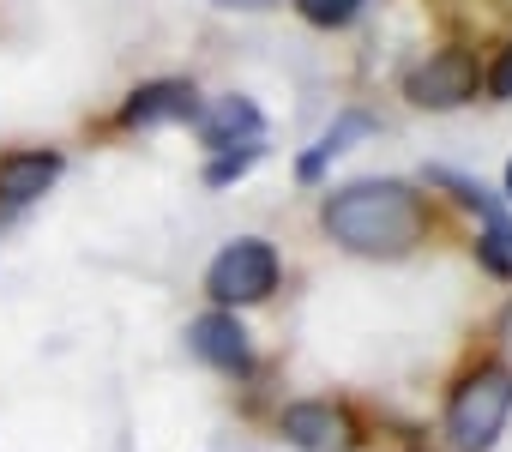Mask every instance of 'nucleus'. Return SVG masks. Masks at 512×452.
<instances>
[{
  "label": "nucleus",
  "instance_id": "3",
  "mask_svg": "<svg viewBox=\"0 0 512 452\" xmlns=\"http://www.w3.org/2000/svg\"><path fill=\"white\" fill-rule=\"evenodd\" d=\"M278 290V248L272 242H229L211 266H205V296L217 308H247V302H266Z\"/></svg>",
  "mask_w": 512,
  "mask_h": 452
},
{
  "label": "nucleus",
  "instance_id": "10",
  "mask_svg": "<svg viewBox=\"0 0 512 452\" xmlns=\"http://www.w3.org/2000/svg\"><path fill=\"white\" fill-rule=\"evenodd\" d=\"M362 133H374V121H368L362 109L338 115V121H332V133H326V139H320L302 163H296V175H302V181H320V175H326V163H332L338 151H350V139H362Z\"/></svg>",
  "mask_w": 512,
  "mask_h": 452
},
{
  "label": "nucleus",
  "instance_id": "9",
  "mask_svg": "<svg viewBox=\"0 0 512 452\" xmlns=\"http://www.w3.org/2000/svg\"><path fill=\"white\" fill-rule=\"evenodd\" d=\"M55 181H61V151H13V157H0V205L7 211L37 205Z\"/></svg>",
  "mask_w": 512,
  "mask_h": 452
},
{
  "label": "nucleus",
  "instance_id": "12",
  "mask_svg": "<svg viewBox=\"0 0 512 452\" xmlns=\"http://www.w3.org/2000/svg\"><path fill=\"white\" fill-rule=\"evenodd\" d=\"M296 13L320 31H344L356 13H362V0H296Z\"/></svg>",
  "mask_w": 512,
  "mask_h": 452
},
{
  "label": "nucleus",
  "instance_id": "14",
  "mask_svg": "<svg viewBox=\"0 0 512 452\" xmlns=\"http://www.w3.org/2000/svg\"><path fill=\"white\" fill-rule=\"evenodd\" d=\"M488 91H494V97H512V49H506V55H500V67L488 73Z\"/></svg>",
  "mask_w": 512,
  "mask_h": 452
},
{
  "label": "nucleus",
  "instance_id": "2",
  "mask_svg": "<svg viewBox=\"0 0 512 452\" xmlns=\"http://www.w3.org/2000/svg\"><path fill=\"white\" fill-rule=\"evenodd\" d=\"M506 416H512V368L482 362V368H470L458 380V392L446 404V434H452L458 452H488L500 440Z\"/></svg>",
  "mask_w": 512,
  "mask_h": 452
},
{
  "label": "nucleus",
  "instance_id": "4",
  "mask_svg": "<svg viewBox=\"0 0 512 452\" xmlns=\"http://www.w3.org/2000/svg\"><path fill=\"white\" fill-rule=\"evenodd\" d=\"M476 85H482L476 55H470V49H440V55H428V61L410 73L404 91H410L416 109H458V103L476 97Z\"/></svg>",
  "mask_w": 512,
  "mask_h": 452
},
{
  "label": "nucleus",
  "instance_id": "1",
  "mask_svg": "<svg viewBox=\"0 0 512 452\" xmlns=\"http://www.w3.org/2000/svg\"><path fill=\"white\" fill-rule=\"evenodd\" d=\"M326 236L368 260H404L416 242H428V199L410 181H350L320 211Z\"/></svg>",
  "mask_w": 512,
  "mask_h": 452
},
{
  "label": "nucleus",
  "instance_id": "11",
  "mask_svg": "<svg viewBox=\"0 0 512 452\" xmlns=\"http://www.w3.org/2000/svg\"><path fill=\"white\" fill-rule=\"evenodd\" d=\"M476 260H482L494 278H512V217H506V211H488V217H482Z\"/></svg>",
  "mask_w": 512,
  "mask_h": 452
},
{
  "label": "nucleus",
  "instance_id": "8",
  "mask_svg": "<svg viewBox=\"0 0 512 452\" xmlns=\"http://www.w3.org/2000/svg\"><path fill=\"white\" fill-rule=\"evenodd\" d=\"M199 145L205 151H235V145H253L266 133V115L253 109L247 97H217V103H199Z\"/></svg>",
  "mask_w": 512,
  "mask_h": 452
},
{
  "label": "nucleus",
  "instance_id": "7",
  "mask_svg": "<svg viewBox=\"0 0 512 452\" xmlns=\"http://www.w3.org/2000/svg\"><path fill=\"white\" fill-rule=\"evenodd\" d=\"M199 115V91L187 79H151L121 103V127H169V121H193Z\"/></svg>",
  "mask_w": 512,
  "mask_h": 452
},
{
  "label": "nucleus",
  "instance_id": "15",
  "mask_svg": "<svg viewBox=\"0 0 512 452\" xmlns=\"http://www.w3.org/2000/svg\"><path fill=\"white\" fill-rule=\"evenodd\" d=\"M506 199H512V163H506Z\"/></svg>",
  "mask_w": 512,
  "mask_h": 452
},
{
  "label": "nucleus",
  "instance_id": "5",
  "mask_svg": "<svg viewBox=\"0 0 512 452\" xmlns=\"http://www.w3.org/2000/svg\"><path fill=\"white\" fill-rule=\"evenodd\" d=\"M278 428H284V440H290L296 452H356V422H350L338 404H326V398L290 404Z\"/></svg>",
  "mask_w": 512,
  "mask_h": 452
},
{
  "label": "nucleus",
  "instance_id": "13",
  "mask_svg": "<svg viewBox=\"0 0 512 452\" xmlns=\"http://www.w3.org/2000/svg\"><path fill=\"white\" fill-rule=\"evenodd\" d=\"M253 163H260V139H253V145H241V151H211V163H205V187H223V181L247 175Z\"/></svg>",
  "mask_w": 512,
  "mask_h": 452
},
{
  "label": "nucleus",
  "instance_id": "6",
  "mask_svg": "<svg viewBox=\"0 0 512 452\" xmlns=\"http://www.w3.org/2000/svg\"><path fill=\"white\" fill-rule=\"evenodd\" d=\"M187 344H193L199 362H211V368H223V374H247V368H253V344H247L235 308H211V314H199V320L187 326Z\"/></svg>",
  "mask_w": 512,
  "mask_h": 452
}]
</instances>
